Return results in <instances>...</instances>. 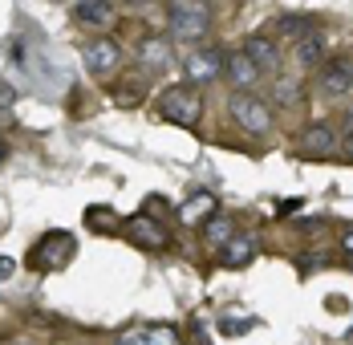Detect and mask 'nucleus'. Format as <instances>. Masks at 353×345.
I'll return each instance as SVG.
<instances>
[{
    "instance_id": "6e6552de",
    "label": "nucleus",
    "mask_w": 353,
    "mask_h": 345,
    "mask_svg": "<svg viewBox=\"0 0 353 345\" xmlns=\"http://www.w3.org/2000/svg\"><path fill=\"white\" fill-rule=\"evenodd\" d=\"M183 73H187L191 86H208V81H215V77L223 73V53H219V49H195V53L183 61Z\"/></svg>"
},
{
    "instance_id": "412c9836",
    "label": "nucleus",
    "mask_w": 353,
    "mask_h": 345,
    "mask_svg": "<svg viewBox=\"0 0 353 345\" xmlns=\"http://www.w3.org/2000/svg\"><path fill=\"white\" fill-rule=\"evenodd\" d=\"M142 90H146V81H122L118 86V106H139V98H142Z\"/></svg>"
},
{
    "instance_id": "4be33fe9",
    "label": "nucleus",
    "mask_w": 353,
    "mask_h": 345,
    "mask_svg": "<svg viewBox=\"0 0 353 345\" xmlns=\"http://www.w3.org/2000/svg\"><path fill=\"white\" fill-rule=\"evenodd\" d=\"M252 325H256V317H232V321L223 317V333H236V337H240V333H248Z\"/></svg>"
},
{
    "instance_id": "cd10ccee",
    "label": "nucleus",
    "mask_w": 353,
    "mask_h": 345,
    "mask_svg": "<svg viewBox=\"0 0 353 345\" xmlns=\"http://www.w3.org/2000/svg\"><path fill=\"white\" fill-rule=\"evenodd\" d=\"M4 155H8V150H4V142H0V159H4Z\"/></svg>"
},
{
    "instance_id": "39448f33",
    "label": "nucleus",
    "mask_w": 353,
    "mask_h": 345,
    "mask_svg": "<svg viewBox=\"0 0 353 345\" xmlns=\"http://www.w3.org/2000/svg\"><path fill=\"white\" fill-rule=\"evenodd\" d=\"M337 146L341 142L329 122H313L296 135V155H305V159H329V155H337Z\"/></svg>"
},
{
    "instance_id": "c756f323",
    "label": "nucleus",
    "mask_w": 353,
    "mask_h": 345,
    "mask_svg": "<svg viewBox=\"0 0 353 345\" xmlns=\"http://www.w3.org/2000/svg\"><path fill=\"white\" fill-rule=\"evenodd\" d=\"M57 4H65V0H57Z\"/></svg>"
},
{
    "instance_id": "6ab92c4d",
    "label": "nucleus",
    "mask_w": 353,
    "mask_h": 345,
    "mask_svg": "<svg viewBox=\"0 0 353 345\" xmlns=\"http://www.w3.org/2000/svg\"><path fill=\"white\" fill-rule=\"evenodd\" d=\"M276 102L281 106H301L305 102V86L292 77H276Z\"/></svg>"
},
{
    "instance_id": "a211bd4d",
    "label": "nucleus",
    "mask_w": 353,
    "mask_h": 345,
    "mask_svg": "<svg viewBox=\"0 0 353 345\" xmlns=\"http://www.w3.org/2000/svg\"><path fill=\"white\" fill-rule=\"evenodd\" d=\"M203 236H208V244L223 248V244L236 236V232H232V219H223V215H208V219H203Z\"/></svg>"
},
{
    "instance_id": "1a4fd4ad",
    "label": "nucleus",
    "mask_w": 353,
    "mask_h": 345,
    "mask_svg": "<svg viewBox=\"0 0 353 345\" xmlns=\"http://www.w3.org/2000/svg\"><path fill=\"white\" fill-rule=\"evenodd\" d=\"M223 73H228V81H232L236 90H252V86H260V69H256V61L248 57L244 49L228 53V61H223Z\"/></svg>"
},
{
    "instance_id": "a878e982",
    "label": "nucleus",
    "mask_w": 353,
    "mask_h": 345,
    "mask_svg": "<svg viewBox=\"0 0 353 345\" xmlns=\"http://www.w3.org/2000/svg\"><path fill=\"white\" fill-rule=\"evenodd\" d=\"M341 150H345V155H350V159H353V130H350V138L341 142Z\"/></svg>"
},
{
    "instance_id": "9d476101",
    "label": "nucleus",
    "mask_w": 353,
    "mask_h": 345,
    "mask_svg": "<svg viewBox=\"0 0 353 345\" xmlns=\"http://www.w3.org/2000/svg\"><path fill=\"white\" fill-rule=\"evenodd\" d=\"M134 57H139L142 73H159V69L171 66V45H167L163 37H142L139 49H134Z\"/></svg>"
},
{
    "instance_id": "7ed1b4c3",
    "label": "nucleus",
    "mask_w": 353,
    "mask_h": 345,
    "mask_svg": "<svg viewBox=\"0 0 353 345\" xmlns=\"http://www.w3.org/2000/svg\"><path fill=\"white\" fill-rule=\"evenodd\" d=\"M73 252H77V240H73L70 232H45L29 248V268H37V273H57V268H65L73 260Z\"/></svg>"
},
{
    "instance_id": "9b49d317",
    "label": "nucleus",
    "mask_w": 353,
    "mask_h": 345,
    "mask_svg": "<svg viewBox=\"0 0 353 345\" xmlns=\"http://www.w3.org/2000/svg\"><path fill=\"white\" fill-rule=\"evenodd\" d=\"M244 53L256 61V69H260V73H276V69H281V49L272 45V37L252 33L244 41Z\"/></svg>"
},
{
    "instance_id": "bb28decb",
    "label": "nucleus",
    "mask_w": 353,
    "mask_h": 345,
    "mask_svg": "<svg viewBox=\"0 0 353 345\" xmlns=\"http://www.w3.org/2000/svg\"><path fill=\"white\" fill-rule=\"evenodd\" d=\"M122 4H134V8H139V4H150V0H122Z\"/></svg>"
},
{
    "instance_id": "dca6fc26",
    "label": "nucleus",
    "mask_w": 353,
    "mask_h": 345,
    "mask_svg": "<svg viewBox=\"0 0 353 345\" xmlns=\"http://www.w3.org/2000/svg\"><path fill=\"white\" fill-rule=\"evenodd\" d=\"M325 49H329V41H325V33H309L296 41V61L301 66H325Z\"/></svg>"
},
{
    "instance_id": "2eb2a0df",
    "label": "nucleus",
    "mask_w": 353,
    "mask_h": 345,
    "mask_svg": "<svg viewBox=\"0 0 353 345\" xmlns=\"http://www.w3.org/2000/svg\"><path fill=\"white\" fill-rule=\"evenodd\" d=\"M208 215H215V195L212 191H195L191 199L179 204V219H183V224H203Z\"/></svg>"
},
{
    "instance_id": "5701e85b",
    "label": "nucleus",
    "mask_w": 353,
    "mask_h": 345,
    "mask_svg": "<svg viewBox=\"0 0 353 345\" xmlns=\"http://www.w3.org/2000/svg\"><path fill=\"white\" fill-rule=\"evenodd\" d=\"M12 102H17V90H12V81L0 77V110H12Z\"/></svg>"
},
{
    "instance_id": "0eeeda50",
    "label": "nucleus",
    "mask_w": 353,
    "mask_h": 345,
    "mask_svg": "<svg viewBox=\"0 0 353 345\" xmlns=\"http://www.w3.org/2000/svg\"><path fill=\"white\" fill-rule=\"evenodd\" d=\"M126 236L139 244V248H150V252H159V248H167V244H171L167 228H163V224H159L154 215H146V211L126 219Z\"/></svg>"
},
{
    "instance_id": "f8f14e48",
    "label": "nucleus",
    "mask_w": 353,
    "mask_h": 345,
    "mask_svg": "<svg viewBox=\"0 0 353 345\" xmlns=\"http://www.w3.org/2000/svg\"><path fill=\"white\" fill-rule=\"evenodd\" d=\"M73 21L85 25V29H106L114 21V4H106V0H77L73 4Z\"/></svg>"
},
{
    "instance_id": "b1692460",
    "label": "nucleus",
    "mask_w": 353,
    "mask_h": 345,
    "mask_svg": "<svg viewBox=\"0 0 353 345\" xmlns=\"http://www.w3.org/2000/svg\"><path fill=\"white\" fill-rule=\"evenodd\" d=\"M8 276H12V260H8V256H0V284H4Z\"/></svg>"
},
{
    "instance_id": "ddd939ff",
    "label": "nucleus",
    "mask_w": 353,
    "mask_h": 345,
    "mask_svg": "<svg viewBox=\"0 0 353 345\" xmlns=\"http://www.w3.org/2000/svg\"><path fill=\"white\" fill-rule=\"evenodd\" d=\"M321 90H325V94H350L353 90V66L345 57L325 61V69H321Z\"/></svg>"
},
{
    "instance_id": "f3484780",
    "label": "nucleus",
    "mask_w": 353,
    "mask_h": 345,
    "mask_svg": "<svg viewBox=\"0 0 353 345\" xmlns=\"http://www.w3.org/2000/svg\"><path fill=\"white\" fill-rule=\"evenodd\" d=\"M321 29V17H281L276 21V33L281 37H292V41H301V37L317 33Z\"/></svg>"
},
{
    "instance_id": "aec40b11",
    "label": "nucleus",
    "mask_w": 353,
    "mask_h": 345,
    "mask_svg": "<svg viewBox=\"0 0 353 345\" xmlns=\"http://www.w3.org/2000/svg\"><path fill=\"white\" fill-rule=\"evenodd\" d=\"M142 345H183L171 325H142Z\"/></svg>"
},
{
    "instance_id": "c85d7f7f",
    "label": "nucleus",
    "mask_w": 353,
    "mask_h": 345,
    "mask_svg": "<svg viewBox=\"0 0 353 345\" xmlns=\"http://www.w3.org/2000/svg\"><path fill=\"white\" fill-rule=\"evenodd\" d=\"M0 345H12V342H0Z\"/></svg>"
},
{
    "instance_id": "4468645a",
    "label": "nucleus",
    "mask_w": 353,
    "mask_h": 345,
    "mask_svg": "<svg viewBox=\"0 0 353 345\" xmlns=\"http://www.w3.org/2000/svg\"><path fill=\"white\" fill-rule=\"evenodd\" d=\"M252 256H256V240L252 236H232L219 248V264L223 268H244V264H252Z\"/></svg>"
},
{
    "instance_id": "393cba45",
    "label": "nucleus",
    "mask_w": 353,
    "mask_h": 345,
    "mask_svg": "<svg viewBox=\"0 0 353 345\" xmlns=\"http://www.w3.org/2000/svg\"><path fill=\"white\" fill-rule=\"evenodd\" d=\"M341 248H345V252H353V228H345V236H341Z\"/></svg>"
},
{
    "instance_id": "f03ea898",
    "label": "nucleus",
    "mask_w": 353,
    "mask_h": 345,
    "mask_svg": "<svg viewBox=\"0 0 353 345\" xmlns=\"http://www.w3.org/2000/svg\"><path fill=\"white\" fill-rule=\"evenodd\" d=\"M154 110L163 122H175V126H195L199 114H203V98L195 86H167L159 98H154Z\"/></svg>"
},
{
    "instance_id": "20e7f679",
    "label": "nucleus",
    "mask_w": 353,
    "mask_h": 345,
    "mask_svg": "<svg viewBox=\"0 0 353 345\" xmlns=\"http://www.w3.org/2000/svg\"><path fill=\"white\" fill-rule=\"evenodd\" d=\"M228 110H232V118L244 126L248 135H268L272 130V110H268V102H260L248 90H240L236 98H228Z\"/></svg>"
},
{
    "instance_id": "423d86ee",
    "label": "nucleus",
    "mask_w": 353,
    "mask_h": 345,
    "mask_svg": "<svg viewBox=\"0 0 353 345\" xmlns=\"http://www.w3.org/2000/svg\"><path fill=\"white\" fill-rule=\"evenodd\" d=\"M81 61H85V69L94 77H102V73H114V69L122 66V49L110 37H94V41L81 45Z\"/></svg>"
},
{
    "instance_id": "f257e3e1",
    "label": "nucleus",
    "mask_w": 353,
    "mask_h": 345,
    "mask_svg": "<svg viewBox=\"0 0 353 345\" xmlns=\"http://www.w3.org/2000/svg\"><path fill=\"white\" fill-rule=\"evenodd\" d=\"M212 29V12L203 0H171L167 4V33L175 41H199Z\"/></svg>"
}]
</instances>
